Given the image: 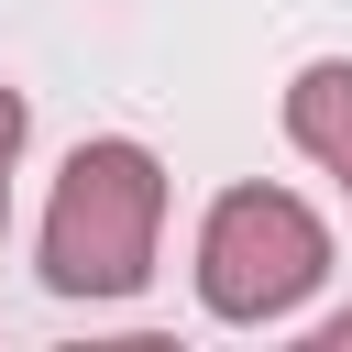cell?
<instances>
[{"label": "cell", "mask_w": 352, "mask_h": 352, "mask_svg": "<svg viewBox=\"0 0 352 352\" xmlns=\"http://www.w3.org/2000/svg\"><path fill=\"white\" fill-rule=\"evenodd\" d=\"M154 231H165V165H154V143L99 132V143L66 154V176L44 198V286L55 297H88V308L143 297Z\"/></svg>", "instance_id": "obj_1"}, {"label": "cell", "mask_w": 352, "mask_h": 352, "mask_svg": "<svg viewBox=\"0 0 352 352\" xmlns=\"http://www.w3.org/2000/svg\"><path fill=\"white\" fill-rule=\"evenodd\" d=\"M330 275V231L297 187H220L198 220V308L231 330L297 319V297Z\"/></svg>", "instance_id": "obj_2"}, {"label": "cell", "mask_w": 352, "mask_h": 352, "mask_svg": "<svg viewBox=\"0 0 352 352\" xmlns=\"http://www.w3.org/2000/svg\"><path fill=\"white\" fill-rule=\"evenodd\" d=\"M286 143L319 176H341V198H352V55H319L286 77Z\"/></svg>", "instance_id": "obj_3"}, {"label": "cell", "mask_w": 352, "mask_h": 352, "mask_svg": "<svg viewBox=\"0 0 352 352\" xmlns=\"http://www.w3.org/2000/svg\"><path fill=\"white\" fill-rule=\"evenodd\" d=\"M22 132H33V110H22V88H0V231H11V165H22Z\"/></svg>", "instance_id": "obj_4"}, {"label": "cell", "mask_w": 352, "mask_h": 352, "mask_svg": "<svg viewBox=\"0 0 352 352\" xmlns=\"http://www.w3.org/2000/svg\"><path fill=\"white\" fill-rule=\"evenodd\" d=\"M308 341H319V352H352V308H330V319H319Z\"/></svg>", "instance_id": "obj_5"}]
</instances>
